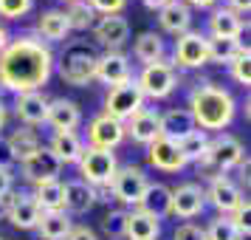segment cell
I'll return each mask as SVG.
<instances>
[{
  "instance_id": "obj_28",
  "label": "cell",
  "mask_w": 251,
  "mask_h": 240,
  "mask_svg": "<svg viewBox=\"0 0 251 240\" xmlns=\"http://www.w3.org/2000/svg\"><path fill=\"white\" fill-rule=\"evenodd\" d=\"M6 150H9L12 161H23L34 150H40V138H37V133L31 127H23V130H14L12 136L6 138Z\"/></svg>"
},
{
  "instance_id": "obj_29",
  "label": "cell",
  "mask_w": 251,
  "mask_h": 240,
  "mask_svg": "<svg viewBox=\"0 0 251 240\" xmlns=\"http://www.w3.org/2000/svg\"><path fill=\"white\" fill-rule=\"evenodd\" d=\"M209 28H212V37H228V40H237L240 31H243V17L231 9H217L212 17H209Z\"/></svg>"
},
{
  "instance_id": "obj_27",
  "label": "cell",
  "mask_w": 251,
  "mask_h": 240,
  "mask_svg": "<svg viewBox=\"0 0 251 240\" xmlns=\"http://www.w3.org/2000/svg\"><path fill=\"white\" fill-rule=\"evenodd\" d=\"M37 229H40L43 240H65L68 238V232L74 229V220H71L68 212L54 209V212H43V215H40Z\"/></svg>"
},
{
  "instance_id": "obj_12",
  "label": "cell",
  "mask_w": 251,
  "mask_h": 240,
  "mask_svg": "<svg viewBox=\"0 0 251 240\" xmlns=\"http://www.w3.org/2000/svg\"><path fill=\"white\" fill-rule=\"evenodd\" d=\"M125 125L122 122H116L113 116H96L88 127V138H91V147H99V150H113L119 147L122 141H125Z\"/></svg>"
},
{
  "instance_id": "obj_30",
  "label": "cell",
  "mask_w": 251,
  "mask_h": 240,
  "mask_svg": "<svg viewBox=\"0 0 251 240\" xmlns=\"http://www.w3.org/2000/svg\"><path fill=\"white\" fill-rule=\"evenodd\" d=\"M37 28H40V34L46 37V40H51V43H62L71 31L68 20H65V12H57V9H51V12L43 14L40 23H37Z\"/></svg>"
},
{
  "instance_id": "obj_9",
  "label": "cell",
  "mask_w": 251,
  "mask_h": 240,
  "mask_svg": "<svg viewBox=\"0 0 251 240\" xmlns=\"http://www.w3.org/2000/svg\"><path fill=\"white\" fill-rule=\"evenodd\" d=\"M20 170H23L25 181L37 187V184H43V181H54V178H59L62 164H59V159L51 153V150L40 144V150H34L28 159L20 161Z\"/></svg>"
},
{
  "instance_id": "obj_42",
  "label": "cell",
  "mask_w": 251,
  "mask_h": 240,
  "mask_svg": "<svg viewBox=\"0 0 251 240\" xmlns=\"http://www.w3.org/2000/svg\"><path fill=\"white\" fill-rule=\"evenodd\" d=\"M12 184H14V175H12V170L0 164V204L6 201V195L12 192Z\"/></svg>"
},
{
  "instance_id": "obj_47",
  "label": "cell",
  "mask_w": 251,
  "mask_h": 240,
  "mask_svg": "<svg viewBox=\"0 0 251 240\" xmlns=\"http://www.w3.org/2000/svg\"><path fill=\"white\" fill-rule=\"evenodd\" d=\"M6 46H9V34H6V28L0 26V51H3Z\"/></svg>"
},
{
  "instance_id": "obj_5",
  "label": "cell",
  "mask_w": 251,
  "mask_h": 240,
  "mask_svg": "<svg viewBox=\"0 0 251 240\" xmlns=\"http://www.w3.org/2000/svg\"><path fill=\"white\" fill-rule=\"evenodd\" d=\"M141 107H144V93L138 91L136 80H125V82H119V85H113V88L107 91L104 113L113 116L116 122H122V125H125L130 116H136Z\"/></svg>"
},
{
  "instance_id": "obj_22",
  "label": "cell",
  "mask_w": 251,
  "mask_h": 240,
  "mask_svg": "<svg viewBox=\"0 0 251 240\" xmlns=\"http://www.w3.org/2000/svg\"><path fill=\"white\" fill-rule=\"evenodd\" d=\"M46 122L54 127V130H74V127L82 122L79 105L71 102V99H51V102H48Z\"/></svg>"
},
{
  "instance_id": "obj_10",
  "label": "cell",
  "mask_w": 251,
  "mask_h": 240,
  "mask_svg": "<svg viewBox=\"0 0 251 240\" xmlns=\"http://www.w3.org/2000/svg\"><path fill=\"white\" fill-rule=\"evenodd\" d=\"M40 215H43V209L37 206V201L31 195H25V192H9L6 195V217H9L12 226L37 229Z\"/></svg>"
},
{
  "instance_id": "obj_1",
  "label": "cell",
  "mask_w": 251,
  "mask_h": 240,
  "mask_svg": "<svg viewBox=\"0 0 251 240\" xmlns=\"http://www.w3.org/2000/svg\"><path fill=\"white\" fill-rule=\"evenodd\" d=\"M54 68L51 48L37 37H17L0 51V85L17 93L43 88Z\"/></svg>"
},
{
  "instance_id": "obj_36",
  "label": "cell",
  "mask_w": 251,
  "mask_h": 240,
  "mask_svg": "<svg viewBox=\"0 0 251 240\" xmlns=\"http://www.w3.org/2000/svg\"><path fill=\"white\" fill-rule=\"evenodd\" d=\"M228 68H231V77L240 82V85H251V51L249 48H240L237 57L228 62Z\"/></svg>"
},
{
  "instance_id": "obj_2",
  "label": "cell",
  "mask_w": 251,
  "mask_h": 240,
  "mask_svg": "<svg viewBox=\"0 0 251 240\" xmlns=\"http://www.w3.org/2000/svg\"><path fill=\"white\" fill-rule=\"evenodd\" d=\"M234 96L215 82H203L189 93V113L201 130H223L234 119Z\"/></svg>"
},
{
  "instance_id": "obj_45",
  "label": "cell",
  "mask_w": 251,
  "mask_h": 240,
  "mask_svg": "<svg viewBox=\"0 0 251 240\" xmlns=\"http://www.w3.org/2000/svg\"><path fill=\"white\" fill-rule=\"evenodd\" d=\"M217 0H186V6H195V9H212Z\"/></svg>"
},
{
  "instance_id": "obj_38",
  "label": "cell",
  "mask_w": 251,
  "mask_h": 240,
  "mask_svg": "<svg viewBox=\"0 0 251 240\" xmlns=\"http://www.w3.org/2000/svg\"><path fill=\"white\" fill-rule=\"evenodd\" d=\"M34 0H0V17L6 20H20L23 14L31 12Z\"/></svg>"
},
{
  "instance_id": "obj_37",
  "label": "cell",
  "mask_w": 251,
  "mask_h": 240,
  "mask_svg": "<svg viewBox=\"0 0 251 240\" xmlns=\"http://www.w3.org/2000/svg\"><path fill=\"white\" fill-rule=\"evenodd\" d=\"M203 235H206V240H240L237 229H234V223H231V217H223V215L215 217Z\"/></svg>"
},
{
  "instance_id": "obj_31",
  "label": "cell",
  "mask_w": 251,
  "mask_h": 240,
  "mask_svg": "<svg viewBox=\"0 0 251 240\" xmlns=\"http://www.w3.org/2000/svg\"><path fill=\"white\" fill-rule=\"evenodd\" d=\"M37 201V206L43 212H54V209H62V181L54 178V181H43L37 184V192L31 195Z\"/></svg>"
},
{
  "instance_id": "obj_7",
  "label": "cell",
  "mask_w": 251,
  "mask_h": 240,
  "mask_svg": "<svg viewBox=\"0 0 251 240\" xmlns=\"http://www.w3.org/2000/svg\"><path fill=\"white\" fill-rule=\"evenodd\" d=\"M136 85H138V91L144 93V96H150V99H167L178 88V77H175V68H172L170 62L158 59V62L144 65Z\"/></svg>"
},
{
  "instance_id": "obj_24",
  "label": "cell",
  "mask_w": 251,
  "mask_h": 240,
  "mask_svg": "<svg viewBox=\"0 0 251 240\" xmlns=\"http://www.w3.org/2000/svg\"><path fill=\"white\" fill-rule=\"evenodd\" d=\"M158 23L164 31H170V34H186L189 31V23H192V12H189V6L181 3V0H172L167 3L164 9H158Z\"/></svg>"
},
{
  "instance_id": "obj_33",
  "label": "cell",
  "mask_w": 251,
  "mask_h": 240,
  "mask_svg": "<svg viewBox=\"0 0 251 240\" xmlns=\"http://www.w3.org/2000/svg\"><path fill=\"white\" fill-rule=\"evenodd\" d=\"M206 147H209V136H206V130H192L189 136H183L181 141H178V150H181L183 161L189 164V161H201V156L206 153Z\"/></svg>"
},
{
  "instance_id": "obj_25",
  "label": "cell",
  "mask_w": 251,
  "mask_h": 240,
  "mask_svg": "<svg viewBox=\"0 0 251 240\" xmlns=\"http://www.w3.org/2000/svg\"><path fill=\"white\" fill-rule=\"evenodd\" d=\"M161 235V220H155L152 215L147 212H127V220H125V238L127 240H155Z\"/></svg>"
},
{
  "instance_id": "obj_6",
  "label": "cell",
  "mask_w": 251,
  "mask_h": 240,
  "mask_svg": "<svg viewBox=\"0 0 251 240\" xmlns=\"http://www.w3.org/2000/svg\"><path fill=\"white\" fill-rule=\"evenodd\" d=\"M116 170H119V164H116V156L110 153V150L88 147L85 153H82V159H79L82 181L91 184L93 189H96V187H110Z\"/></svg>"
},
{
  "instance_id": "obj_48",
  "label": "cell",
  "mask_w": 251,
  "mask_h": 240,
  "mask_svg": "<svg viewBox=\"0 0 251 240\" xmlns=\"http://www.w3.org/2000/svg\"><path fill=\"white\" fill-rule=\"evenodd\" d=\"M3 125H6V107H3V102H0V130H3Z\"/></svg>"
},
{
  "instance_id": "obj_8",
  "label": "cell",
  "mask_w": 251,
  "mask_h": 240,
  "mask_svg": "<svg viewBox=\"0 0 251 240\" xmlns=\"http://www.w3.org/2000/svg\"><path fill=\"white\" fill-rule=\"evenodd\" d=\"M147 175H144V170L141 167H122V170H116L113 181H110V192H113L116 201H122V204L127 206H138V201H141V195H144V189H147Z\"/></svg>"
},
{
  "instance_id": "obj_35",
  "label": "cell",
  "mask_w": 251,
  "mask_h": 240,
  "mask_svg": "<svg viewBox=\"0 0 251 240\" xmlns=\"http://www.w3.org/2000/svg\"><path fill=\"white\" fill-rule=\"evenodd\" d=\"M93 12L88 6V0H76V3H68V12H65V20H68V28H76V31H85L93 26Z\"/></svg>"
},
{
  "instance_id": "obj_16",
  "label": "cell",
  "mask_w": 251,
  "mask_h": 240,
  "mask_svg": "<svg viewBox=\"0 0 251 240\" xmlns=\"http://www.w3.org/2000/svg\"><path fill=\"white\" fill-rule=\"evenodd\" d=\"M206 201L215 206V209H220L223 215H228V212H234V209L243 204V192L237 189V184L231 181L228 175H217V178L209 181Z\"/></svg>"
},
{
  "instance_id": "obj_13",
  "label": "cell",
  "mask_w": 251,
  "mask_h": 240,
  "mask_svg": "<svg viewBox=\"0 0 251 240\" xmlns=\"http://www.w3.org/2000/svg\"><path fill=\"white\" fill-rule=\"evenodd\" d=\"M206 206V192L198 184H181L178 189H172L170 201V215L175 217H198Z\"/></svg>"
},
{
  "instance_id": "obj_20",
  "label": "cell",
  "mask_w": 251,
  "mask_h": 240,
  "mask_svg": "<svg viewBox=\"0 0 251 240\" xmlns=\"http://www.w3.org/2000/svg\"><path fill=\"white\" fill-rule=\"evenodd\" d=\"M93 80H102L104 85H119V82L130 80V62H127L125 54H119V51H110V54H104V57L96 59V74H93Z\"/></svg>"
},
{
  "instance_id": "obj_39",
  "label": "cell",
  "mask_w": 251,
  "mask_h": 240,
  "mask_svg": "<svg viewBox=\"0 0 251 240\" xmlns=\"http://www.w3.org/2000/svg\"><path fill=\"white\" fill-rule=\"evenodd\" d=\"M125 220H127L125 209H113V212H107V217L102 220V229L110 238H125Z\"/></svg>"
},
{
  "instance_id": "obj_23",
  "label": "cell",
  "mask_w": 251,
  "mask_h": 240,
  "mask_svg": "<svg viewBox=\"0 0 251 240\" xmlns=\"http://www.w3.org/2000/svg\"><path fill=\"white\" fill-rule=\"evenodd\" d=\"M170 201H172V189L167 184H147V189L138 201V209L152 215L155 220L170 215Z\"/></svg>"
},
{
  "instance_id": "obj_15",
  "label": "cell",
  "mask_w": 251,
  "mask_h": 240,
  "mask_svg": "<svg viewBox=\"0 0 251 240\" xmlns=\"http://www.w3.org/2000/svg\"><path fill=\"white\" fill-rule=\"evenodd\" d=\"M99 201V192L85 181H68L62 184V212L68 215H85L93 204Z\"/></svg>"
},
{
  "instance_id": "obj_26",
  "label": "cell",
  "mask_w": 251,
  "mask_h": 240,
  "mask_svg": "<svg viewBox=\"0 0 251 240\" xmlns=\"http://www.w3.org/2000/svg\"><path fill=\"white\" fill-rule=\"evenodd\" d=\"M48 150L59 159V164H76V161L82 159V153H85L79 136H76L74 130H57Z\"/></svg>"
},
{
  "instance_id": "obj_41",
  "label": "cell",
  "mask_w": 251,
  "mask_h": 240,
  "mask_svg": "<svg viewBox=\"0 0 251 240\" xmlns=\"http://www.w3.org/2000/svg\"><path fill=\"white\" fill-rule=\"evenodd\" d=\"M172 240H206L203 229L195 226V223H183V226L175 229V238Z\"/></svg>"
},
{
  "instance_id": "obj_32",
  "label": "cell",
  "mask_w": 251,
  "mask_h": 240,
  "mask_svg": "<svg viewBox=\"0 0 251 240\" xmlns=\"http://www.w3.org/2000/svg\"><path fill=\"white\" fill-rule=\"evenodd\" d=\"M133 54H136L141 62H158L164 57V40H161L155 31H144V34L136 37V48H133Z\"/></svg>"
},
{
  "instance_id": "obj_11",
  "label": "cell",
  "mask_w": 251,
  "mask_h": 240,
  "mask_svg": "<svg viewBox=\"0 0 251 240\" xmlns=\"http://www.w3.org/2000/svg\"><path fill=\"white\" fill-rule=\"evenodd\" d=\"M209 62V46L206 37L198 31H186L175 43V65L178 68H201Z\"/></svg>"
},
{
  "instance_id": "obj_46",
  "label": "cell",
  "mask_w": 251,
  "mask_h": 240,
  "mask_svg": "<svg viewBox=\"0 0 251 240\" xmlns=\"http://www.w3.org/2000/svg\"><path fill=\"white\" fill-rule=\"evenodd\" d=\"M167 3H172V0H144V6H147V9H152V12H155V9H164Z\"/></svg>"
},
{
  "instance_id": "obj_40",
  "label": "cell",
  "mask_w": 251,
  "mask_h": 240,
  "mask_svg": "<svg viewBox=\"0 0 251 240\" xmlns=\"http://www.w3.org/2000/svg\"><path fill=\"white\" fill-rule=\"evenodd\" d=\"M88 6L93 12H102V14H122L127 0H88Z\"/></svg>"
},
{
  "instance_id": "obj_44",
  "label": "cell",
  "mask_w": 251,
  "mask_h": 240,
  "mask_svg": "<svg viewBox=\"0 0 251 240\" xmlns=\"http://www.w3.org/2000/svg\"><path fill=\"white\" fill-rule=\"evenodd\" d=\"M228 3H231L228 9H231V12H237V14H246L251 9V0H228Z\"/></svg>"
},
{
  "instance_id": "obj_19",
  "label": "cell",
  "mask_w": 251,
  "mask_h": 240,
  "mask_svg": "<svg viewBox=\"0 0 251 240\" xmlns=\"http://www.w3.org/2000/svg\"><path fill=\"white\" fill-rule=\"evenodd\" d=\"M195 119L192 113L186 110V107H172V110H167V113L158 119V130H161V136L164 138H170V141H181L183 136H189L195 130Z\"/></svg>"
},
{
  "instance_id": "obj_17",
  "label": "cell",
  "mask_w": 251,
  "mask_h": 240,
  "mask_svg": "<svg viewBox=\"0 0 251 240\" xmlns=\"http://www.w3.org/2000/svg\"><path fill=\"white\" fill-rule=\"evenodd\" d=\"M150 164L155 167V170H164V172H178L186 167V161H183L181 150H178V144L175 141H170V138L158 136L152 144H150Z\"/></svg>"
},
{
  "instance_id": "obj_43",
  "label": "cell",
  "mask_w": 251,
  "mask_h": 240,
  "mask_svg": "<svg viewBox=\"0 0 251 240\" xmlns=\"http://www.w3.org/2000/svg\"><path fill=\"white\" fill-rule=\"evenodd\" d=\"M65 240H96V232L93 229H88V226H74L68 232V238Z\"/></svg>"
},
{
  "instance_id": "obj_14",
  "label": "cell",
  "mask_w": 251,
  "mask_h": 240,
  "mask_svg": "<svg viewBox=\"0 0 251 240\" xmlns=\"http://www.w3.org/2000/svg\"><path fill=\"white\" fill-rule=\"evenodd\" d=\"M93 37L96 43H102L107 48H122L130 40V23H127L122 14H104L93 23Z\"/></svg>"
},
{
  "instance_id": "obj_34",
  "label": "cell",
  "mask_w": 251,
  "mask_h": 240,
  "mask_svg": "<svg viewBox=\"0 0 251 240\" xmlns=\"http://www.w3.org/2000/svg\"><path fill=\"white\" fill-rule=\"evenodd\" d=\"M206 46H209V59L212 62H231V59L237 57V51L243 46H240V40H228V37H212V40H206Z\"/></svg>"
},
{
  "instance_id": "obj_50",
  "label": "cell",
  "mask_w": 251,
  "mask_h": 240,
  "mask_svg": "<svg viewBox=\"0 0 251 240\" xmlns=\"http://www.w3.org/2000/svg\"><path fill=\"white\" fill-rule=\"evenodd\" d=\"M0 240H6V238H0Z\"/></svg>"
},
{
  "instance_id": "obj_4",
  "label": "cell",
  "mask_w": 251,
  "mask_h": 240,
  "mask_svg": "<svg viewBox=\"0 0 251 240\" xmlns=\"http://www.w3.org/2000/svg\"><path fill=\"white\" fill-rule=\"evenodd\" d=\"M96 54H93V48L82 46V43H76V46L65 48V54H62V59H59V77H62V82H68V85H88V82L93 80V74H96Z\"/></svg>"
},
{
  "instance_id": "obj_49",
  "label": "cell",
  "mask_w": 251,
  "mask_h": 240,
  "mask_svg": "<svg viewBox=\"0 0 251 240\" xmlns=\"http://www.w3.org/2000/svg\"><path fill=\"white\" fill-rule=\"evenodd\" d=\"M65 3H76V0H65Z\"/></svg>"
},
{
  "instance_id": "obj_18",
  "label": "cell",
  "mask_w": 251,
  "mask_h": 240,
  "mask_svg": "<svg viewBox=\"0 0 251 240\" xmlns=\"http://www.w3.org/2000/svg\"><path fill=\"white\" fill-rule=\"evenodd\" d=\"M158 119H161V116L155 113V110L141 107L136 116H130V119H127L125 133H130V136H133V141H138V144H147V147H150V144H152V141L161 136Z\"/></svg>"
},
{
  "instance_id": "obj_3",
  "label": "cell",
  "mask_w": 251,
  "mask_h": 240,
  "mask_svg": "<svg viewBox=\"0 0 251 240\" xmlns=\"http://www.w3.org/2000/svg\"><path fill=\"white\" fill-rule=\"evenodd\" d=\"M243 144H240L234 136H228V133H220L217 138L209 141V147L206 153L201 156L198 161V172H203L206 178L212 181L217 175H226L231 167H240L243 164Z\"/></svg>"
},
{
  "instance_id": "obj_21",
  "label": "cell",
  "mask_w": 251,
  "mask_h": 240,
  "mask_svg": "<svg viewBox=\"0 0 251 240\" xmlns=\"http://www.w3.org/2000/svg\"><path fill=\"white\" fill-rule=\"evenodd\" d=\"M14 113L23 125L34 127V125H46V113H48V99L40 91L31 93H20L17 105H14Z\"/></svg>"
}]
</instances>
